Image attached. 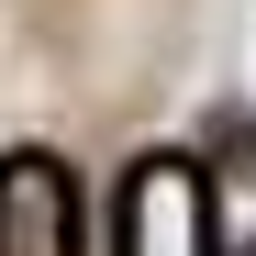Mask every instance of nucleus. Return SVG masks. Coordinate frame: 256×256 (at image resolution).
I'll return each mask as SVG.
<instances>
[{
  "mask_svg": "<svg viewBox=\"0 0 256 256\" xmlns=\"http://www.w3.org/2000/svg\"><path fill=\"white\" fill-rule=\"evenodd\" d=\"M0 256H78V190L56 156L0 167Z\"/></svg>",
  "mask_w": 256,
  "mask_h": 256,
  "instance_id": "f257e3e1",
  "label": "nucleus"
},
{
  "mask_svg": "<svg viewBox=\"0 0 256 256\" xmlns=\"http://www.w3.org/2000/svg\"><path fill=\"white\" fill-rule=\"evenodd\" d=\"M122 256H212V212L190 167H145L122 190Z\"/></svg>",
  "mask_w": 256,
  "mask_h": 256,
  "instance_id": "f03ea898",
  "label": "nucleus"
}]
</instances>
